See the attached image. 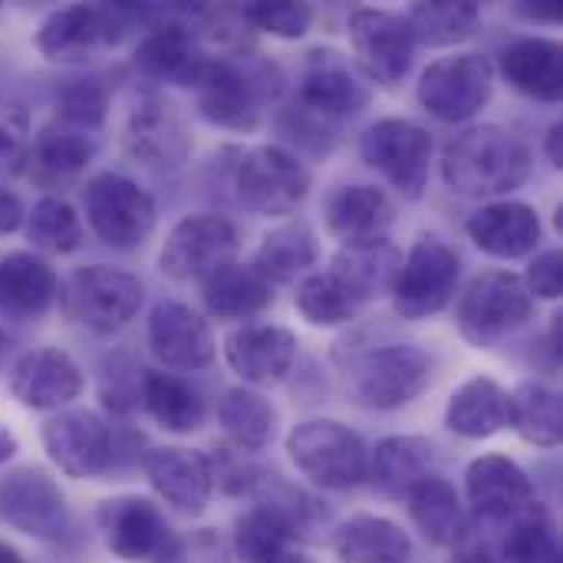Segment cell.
Instances as JSON below:
<instances>
[{
	"mask_svg": "<svg viewBox=\"0 0 563 563\" xmlns=\"http://www.w3.org/2000/svg\"><path fill=\"white\" fill-rule=\"evenodd\" d=\"M16 455V435L0 426V465H7Z\"/></svg>",
	"mask_w": 563,
	"mask_h": 563,
	"instance_id": "56",
	"label": "cell"
},
{
	"mask_svg": "<svg viewBox=\"0 0 563 563\" xmlns=\"http://www.w3.org/2000/svg\"><path fill=\"white\" fill-rule=\"evenodd\" d=\"M432 383V360L409 343H389L363 353L350 369V389L360 406L393 412L419 399Z\"/></svg>",
	"mask_w": 563,
	"mask_h": 563,
	"instance_id": "9",
	"label": "cell"
},
{
	"mask_svg": "<svg viewBox=\"0 0 563 563\" xmlns=\"http://www.w3.org/2000/svg\"><path fill=\"white\" fill-rule=\"evenodd\" d=\"M406 23L416 36V46L422 43L442 49L472 40L482 26V10L472 0H426L406 13Z\"/></svg>",
	"mask_w": 563,
	"mask_h": 563,
	"instance_id": "39",
	"label": "cell"
},
{
	"mask_svg": "<svg viewBox=\"0 0 563 563\" xmlns=\"http://www.w3.org/2000/svg\"><path fill=\"white\" fill-rule=\"evenodd\" d=\"M214 162L234 201L264 218L294 214L310 191V172L284 145H228Z\"/></svg>",
	"mask_w": 563,
	"mask_h": 563,
	"instance_id": "3",
	"label": "cell"
},
{
	"mask_svg": "<svg viewBox=\"0 0 563 563\" xmlns=\"http://www.w3.org/2000/svg\"><path fill=\"white\" fill-rule=\"evenodd\" d=\"M363 162L379 172L402 198H422L432 165V135L409 119H379L360 139Z\"/></svg>",
	"mask_w": 563,
	"mask_h": 563,
	"instance_id": "11",
	"label": "cell"
},
{
	"mask_svg": "<svg viewBox=\"0 0 563 563\" xmlns=\"http://www.w3.org/2000/svg\"><path fill=\"white\" fill-rule=\"evenodd\" d=\"M211 53L201 46L191 20H165L135 46V69L155 82L195 89Z\"/></svg>",
	"mask_w": 563,
	"mask_h": 563,
	"instance_id": "22",
	"label": "cell"
},
{
	"mask_svg": "<svg viewBox=\"0 0 563 563\" xmlns=\"http://www.w3.org/2000/svg\"><path fill=\"white\" fill-rule=\"evenodd\" d=\"M142 383H145V369H139L129 356H109L106 369H102V402L112 412H132L142 402Z\"/></svg>",
	"mask_w": 563,
	"mask_h": 563,
	"instance_id": "49",
	"label": "cell"
},
{
	"mask_svg": "<svg viewBox=\"0 0 563 563\" xmlns=\"http://www.w3.org/2000/svg\"><path fill=\"white\" fill-rule=\"evenodd\" d=\"M465 231L478 251H485L488 257H498V261L528 257L541 244V234H544L538 211L525 201H508V198L482 205L468 218Z\"/></svg>",
	"mask_w": 563,
	"mask_h": 563,
	"instance_id": "26",
	"label": "cell"
},
{
	"mask_svg": "<svg viewBox=\"0 0 563 563\" xmlns=\"http://www.w3.org/2000/svg\"><path fill=\"white\" fill-rule=\"evenodd\" d=\"M89 162H92V135L53 119L33 135L26 168L40 181H69L82 175Z\"/></svg>",
	"mask_w": 563,
	"mask_h": 563,
	"instance_id": "35",
	"label": "cell"
},
{
	"mask_svg": "<svg viewBox=\"0 0 563 563\" xmlns=\"http://www.w3.org/2000/svg\"><path fill=\"white\" fill-rule=\"evenodd\" d=\"M247 26L264 30L280 40H300L313 26V7L310 3H247L241 7Z\"/></svg>",
	"mask_w": 563,
	"mask_h": 563,
	"instance_id": "48",
	"label": "cell"
},
{
	"mask_svg": "<svg viewBox=\"0 0 563 563\" xmlns=\"http://www.w3.org/2000/svg\"><path fill=\"white\" fill-rule=\"evenodd\" d=\"M218 419L228 435V445L238 452H247V455L267 449L274 439V429H277L274 406L261 393L244 389V386L224 393V399L218 406Z\"/></svg>",
	"mask_w": 563,
	"mask_h": 563,
	"instance_id": "40",
	"label": "cell"
},
{
	"mask_svg": "<svg viewBox=\"0 0 563 563\" xmlns=\"http://www.w3.org/2000/svg\"><path fill=\"white\" fill-rule=\"evenodd\" d=\"M369 82L366 76L336 49H310L303 59V69L297 76V102L294 109L320 119L336 122L346 115H356L369 102Z\"/></svg>",
	"mask_w": 563,
	"mask_h": 563,
	"instance_id": "14",
	"label": "cell"
},
{
	"mask_svg": "<svg viewBox=\"0 0 563 563\" xmlns=\"http://www.w3.org/2000/svg\"><path fill=\"white\" fill-rule=\"evenodd\" d=\"M498 73L511 89L541 102H558L563 89L561 43L548 36H521L501 49Z\"/></svg>",
	"mask_w": 563,
	"mask_h": 563,
	"instance_id": "28",
	"label": "cell"
},
{
	"mask_svg": "<svg viewBox=\"0 0 563 563\" xmlns=\"http://www.w3.org/2000/svg\"><path fill=\"white\" fill-rule=\"evenodd\" d=\"M294 303L310 327H343L356 320L363 300H356L333 274H310L297 284Z\"/></svg>",
	"mask_w": 563,
	"mask_h": 563,
	"instance_id": "43",
	"label": "cell"
},
{
	"mask_svg": "<svg viewBox=\"0 0 563 563\" xmlns=\"http://www.w3.org/2000/svg\"><path fill=\"white\" fill-rule=\"evenodd\" d=\"M155 563H231V554L228 544L218 538V531L201 528L185 538H172V544Z\"/></svg>",
	"mask_w": 563,
	"mask_h": 563,
	"instance_id": "50",
	"label": "cell"
},
{
	"mask_svg": "<svg viewBox=\"0 0 563 563\" xmlns=\"http://www.w3.org/2000/svg\"><path fill=\"white\" fill-rule=\"evenodd\" d=\"M125 145L152 172H178L191 155V132L172 99L162 92H139L125 119Z\"/></svg>",
	"mask_w": 563,
	"mask_h": 563,
	"instance_id": "16",
	"label": "cell"
},
{
	"mask_svg": "<svg viewBox=\"0 0 563 563\" xmlns=\"http://www.w3.org/2000/svg\"><path fill=\"white\" fill-rule=\"evenodd\" d=\"M23 205H20V198L7 188V185H0V238L3 234H13L20 224H23Z\"/></svg>",
	"mask_w": 563,
	"mask_h": 563,
	"instance_id": "53",
	"label": "cell"
},
{
	"mask_svg": "<svg viewBox=\"0 0 563 563\" xmlns=\"http://www.w3.org/2000/svg\"><path fill=\"white\" fill-rule=\"evenodd\" d=\"M241 247V231L231 218L214 214V211H198L185 214L165 238L158 264L162 274L181 284H201L224 264L238 257Z\"/></svg>",
	"mask_w": 563,
	"mask_h": 563,
	"instance_id": "10",
	"label": "cell"
},
{
	"mask_svg": "<svg viewBox=\"0 0 563 563\" xmlns=\"http://www.w3.org/2000/svg\"><path fill=\"white\" fill-rule=\"evenodd\" d=\"M317 257H320V244L313 231L303 224H284L261 241L254 254V267L274 287V284H290L303 277L317 264Z\"/></svg>",
	"mask_w": 563,
	"mask_h": 563,
	"instance_id": "41",
	"label": "cell"
},
{
	"mask_svg": "<svg viewBox=\"0 0 563 563\" xmlns=\"http://www.w3.org/2000/svg\"><path fill=\"white\" fill-rule=\"evenodd\" d=\"M445 426L462 439L498 435L508 426V393L488 376H472L452 393L445 406Z\"/></svg>",
	"mask_w": 563,
	"mask_h": 563,
	"instance_id": "34",
	"label": "cell"
},
{
	"mask_svg": "<svg viewBox=\"0 0 563 563\" xmlns=\"http://www.w3.org/2000/svg\"><path fill=\"white\" fill-rule=\"evenodd\" d=\"M142 297H145L142 280L135 274H129L122 267H109V264L79 267L59 287L63 313L76 327L99 333V336L125 330L135 320Z\"/></svg>",
	"mask_w": 563,
	"mask_h": 563,
	"instance_id": "4",
	"label": "cell"
},
{
	"mask_svg": "<svg viewBox=\"0 0 563 563\" xmlns=\"http://www.w3.org/2000/svg\"><path fill=\"white\" fill-rule=\"evenodd\" d=\"M56 297V271L43 257L16 251L0 261V313L13 320H40Z\"/></svg>",
	"mask_w": 563,
	"mask_h": 563,
	"instance_id": "30",
	"label": "cell"
},
{
	"mask_svg": "<svg viewBox=\"0 0 563 563\" xmlns=\"http://www.w3.org/2000/svg\"><path fill=\"white\" fill-rule=\"evenodd\" d=\"M271 563H313L307 554H300V551H294V548H287L284 554H277Z\"/></svg>",
	"mask_w": 563,
	"mask_h": 563,
	"instance_id": "57",
	"label": "cell"
},
{
	"mask_svg": "<svg viewBox=\"0 0 563 563\" xmlns=\"http://www.w3.org/2000/svg\"><path fill=\"white\" fill-rule=\"evenodd\" d=\"M548 158H551V165H563V125L561 122H554L551 129H548Z\"/></svg>",
	"mask_w": 563,
	"mask_h": 563,
	"instance_id": "55",
	"label": "cell"
},
{
	"mask_svg": "<svg viewBox=\"0 0 563 563\" xmlns=\"http://www.w3.org/2000/svg\"><path fill=\"white\" fill-rule=\"evenodd\" d=\"M290 528L280 515L254 505L234 521V554L244 563H271L290 548Z\"/></svg>",
	"mask_w": 563,
	"mask_h": 563,
	"instance_id": "45",
	"label": "cell"
},
{
	"mask_svg": "<svg viewBox=\"0 0 563 563\" xmlns=\"http://www.w3.org/2000/svg\"><path fill=\"white\" fill-rule=\"evenodd\" d=\"M26 238L36 251L46 254H73L82 247L86 228L76 214V208L63 198H40L26 214Z\"/></svg>",
	"mask_w": 563,
	"mask_h": 563,
	"instance_id": "42",
	"label": "cell"
},
{
	"mask_svg": "<svg viewBox=\"0 0 563 563\" xmlns=\"http://www.w3.org/2000/svg\"><path fill=\"white\" fill-rule=\"evenodd\" d=\"M142 472L155 495L178 515H201L211 501L214 478H211V462L208 455L181 445H162L145 452Z\"/></svg>",
	"mask_w": 563,
	"mask_h": 563,
	"instance_id": "21",
	"label": "cell"
},
{
	"mask_svg": "<svg viewBox=\"0 0 563 563\" xmlns=\"http://www.w3.org/2000/svg\"><path fill=\"white\" fill-rule=\"evenodd\" d=\"M148 346L172 373H198L214 360L208 320L178 300H162L148 317Z\"/></svg>",
	"mask_w": 563,
	"mask_h": 563,
	"instance_id": "20",
	"label": "cell"
},
{
	"mask_svg": "<svg viewBox=\"0 0 563 563\" xmlns=\"http://www.w3.org/2000/svg\"><path fill=\"white\" fill-rule=\"evenodd\" d=\"M531 145L515 129L495 122H482L455 135L442 158V178L462 198L511 195L531 178Z\"/></svg>",
	"mask_w": 563,
	"mask_h": 563,
	"instance_id": "1",
	"label": "cell"
},
{
	"mask_svg": "<svg viewBox=\"0 0 563 563\" xmlns=\"http://www.w3.org/2000/svg\"><path fill=\"white\" fill-rule=\"evenodd\" d=\"M99 528H102L106 548L125 563H155L175 538L158 505L139 495L102 501Z\"/></svg>",
	"mask_w": 563,
	"mask_h": 563,
	"instance_id": "19",
	"label": "cell"
},
{
	"mask_svg": "<svg viewBox=\"0 0 563 563\" xmlns=\"http://www.w3.org/2000/svg\"><path fill=\"white\" fill-rule=\"evenodd\" d=\"M333 554L343 563H409L412 538L389 518L360 515L333 531Z\"/></svg>",
	"mask_w": 563,
	"mask_h": 563,
	"instance_id": "33",
	"label": "cell"
},
{
	"mask_svg": "<svg viewBox=\"0 0 563 563\" xmlns=\"http://www.w3.org/2000/svg\"><path fill=\"white\" fill-rule=\"evenodd\" d=\"M528 294L534 300H558L563 294V257L558 247L538 254L528 267V274L521 277Z\"/></svg>",
	"mask_w": 563,
	"mask_h": 563,
	"instance_id": "52",
	"label": "cell"
},
{
	"mask_svg": "<svg viewBox=\"0 0 563 563\" xmlns=\"http://www.w3.org/2000/svg\"><path fill=\"white\" fill-rule=\"evenodd\" d=\"M412 525L435 548H459L465 541V511L459 492L445 478H426L406 495Z\"/></svg>",
	"mask_w": 563,
	"mask_h": 563,
	"instance_id": "36",
	"label": "cell"
},
{
	"mask_svg": "<svg viewBox=\"0 0 563 563\" xmlns=\"http://www.w3.org/2000/svg\"><path fill=\"white\" fill-rule=\"evenodd\" d=\"M280 69L254 53H224L211 56L198 86V112L221 129L254 132L264 122L267 106L280 92Z\"/></svg>",
	"mask_w": 563,
	"mask_h": 563,
	"instance_id": "2",
	"label": "cell"
},
{
	"mask_svg": "<svg viewBox=\"0 0 563 563\" xmlns=\"http://www.w3.org/2000/svg\"><path fill=\"white\" fill-rule=\"evenodd\" d=\"M30 142V112L20 102H0V178L26 172Z\"/></svg>",
	"mask_w": 563,
	"mask_h": 563,
	"instance_id": "47",
	"label": "cell"
},
{
	"mask_svg": "<svg viewBox=\"0 0 563 563\" xmlns=\"http://www.w3.org/2000/svg\"><path fill=\"white\" fill-rule=\"evenodd\" d=\"M0 563H26V558L16 548H10V544L0 541Z\"/></svg>",
	"mask_w": 563,
	"mask_h": 563,
	"instance_id": "58",
	"label": "cell"
},
{
	"mask_svg": "<svg viewBox=\"0 0 563 563\" xmlns=\"http://www.w3.org/2000/svg\"><path fill=\"white\" fill-rule=\"evenodd\" d=\"M462 280V261L452 244H445L439 234H426L412 244V251L402 257L399 274L393 280V310L402 320H429L442 313Z\"/></svg>",
	"mask_w": 563,
	"mask_h": 563,
	"instance_id": "7",
	"label": "cell"
},
{
	"mask_svg": "<svg viewBox=\"0 0 563 563\" xmlns=\"http://www.w3.org/2000/svg\"><path fill=\"white\" fill-rule=\"evenodd\" d=\"M43 449L49 462L69 478H96L109 472L115 445L109 426L86 409H66L43 422Z\"/></svg>",
	"mask_w": 563,
	"mask_h": 563,
	"instance_id": "18",
	"label": "cell"
},
{
	"mask_svg": "<svg viewBox=\"0 0 563 563\" xmlns=\"http://www.w3.org/2000/svg\"><path fill=\"white\" fill-rule=\"evenodd\" d=\"M0 521L36 541H63L73 525L59 485L33 465L0 478Z\"/></svg>",
	"mask_w": 563,
	"mask_h": 563,
	"instance_id": "15",
	"label": "cell"
},
{
	"mask_svg": "<svg viewBox=\"0 0 563 563\" xmlns=\"http://www.w3.org/2000/svg\"><path fill=\"white\" fill-rule=\"evenodd\" d=\"M142 406L155 426H162L165 432H175V435H188V432L201 429V422H205L201 393L175 373H145Z\"/></svg>",
	"mask_w": 563,
	"mask_h": 563,
	"instance_id": "37",
	"label": "cell"
},
{
	"mask_svg": "<svg viewBox=\"0 0 563 563\" xmlns=\"http://www.w3.org/2000/svg\"><path fill=\"white\" fill-rule=\"evenodd\" d=\"M508 525L501 563H561V541L554 534L551 515L538 501Z\"/></svg>",
	"mask_w": 563,
	"mask_h": 563,
	"instance_id": "44",
	"label": "cell"
},
{
	"mask_svg": "<svg viewBox=\"0 0 563 563\" xmlns=\"http://www.w3.org/2000/svg\"><path fill=\"white\" fill-rule=\"evenodd\" d=\"M534 317V297L511 271H482L462 290L455 327L465 343L492 350Z\"/></svg>",
	"mask_w": 563,
	"mask_h": 563,
	"instance_id": "5",
	"label": "cell"
},
{
	"mask_svg": "<svg viewBox=\"0 0 563 563\" xmlns=\"http://www.w3.org/2000/svg\"><path fill=\"white\" fill-rule=\"evenodd\" d=\"M350 43L366 79L396 86L409 76L416 59V36L402 13L363 7L350 16Z\"/></svg>",
	"mask_w": 563,
	"mask_h": 563,
	"instance_id": "17",
	"label": "cell"
},
{
	"mask_svg": "<svg viewBox=\"0 0 563 563\" xmlns=\"http://www.w3.org/2000/svg\"><path fill=\"white\" fill-rule=\"evenodd\" d=\"M201 297L218 320H254L274 303V287L257 274L254 264H224L208 280H201Z\"/></svg>",
	"mask_w": 563,
	"mask_h": 563,
	"instance_id": "32",
	"label": "cell"
},
{
	"mask_svg": "<svg viewBox=\"0 0 563 563\" xmlns=\"http://www.w3.org/2000/svg\"><path fill=\"white\" fill-rule=\"evenodd\" d=\"M327 231L343 244H363L386 238L396 221V208L389 195L376 185H336L323 198Z\"/></svg>",
	"mask_w": 563,
	"mask_h": 563,
	"instance_id": "27",
	"label": "cell"
},
{
	"mask_svg": "<svg viewBox=\"0 0 563 563\" xmlns=\"http://www.w3.org/2000/svg\"><path fill=\"white\" fill-rule=\"evenodd\" d=\"M109 115V89L99 79H73L56 96V122L73 125L86 135L102 129Z\"/></svg>",
	"mask_w": 563,
	"mask_h": 563,
	"instance_id": "46",
	"label": "cell"
},
{
	"mask_svg": "<svg viewBox=\"0 0 563 563\" xmlns=\"http://www.w3.org/2000/svg\"><path fill=\"white\" fill-rule=\"evenodd\" d=\"M3 350H7V340H3V333H0V356H3Z\"/></svg>",
	"mask_w": 563,
	"mask_h": 563,
	"instance_id": "59",
	"label": "cell"
},
{
	"mask_svg": "<svg viewBox=\"0 0 563 563\" xmlns=\"http://www.w3.org/2000/svg\"><path fill=\"white\" fill-rule=\"evenodd\" d=\"M465 495L482 521L505 525L534 505V482L505 455H482L465 472Z\"/></svg>",
	"mask_w": 563,
	"mask_h": 563,
	"instance_id": "23",
	"label": "cell"
},
{
	"mask_svg": "<svg viewBox=\"0 0 563 563\" xmlns=\"http://www.w3.org/2000/svg\"><path fill=\"white\" fill-rule=\"evenodd\" d=\"M125 26V7H86L73 3L53 10L36 30V49L59 66H79L96 59L119 40Z\"/></svg>",
	"mask_w": 563,
	"mask_h": 563,
	"instance_id": "13",
	"label": "cell"
},
{
	"mask_svg": "<svg viewBox=\"0 0 563 563\" xmlns=\"http://www.w3.org/2000/svg\"><path fill=\"white\" fill-rule=\"evenodd\" d=\"M508 426L531 445L538 449H554L561 445L563 435V409L561 396L538 383L528 379L508 396Z\"/></svg>",
	"mask_w": 563,
	"mask_h": 563,
	"instance_id": "38",
	"label": "cell"
},
{
	"mask_svg": "<svg viewBox=\"0 0 563 563\" xmlns=\"http://www.w3.org/2000/svg\"><path fill=\"white\" fill-rule=\"evenodd\" d=\"M495 92V69L482 53H455L429 63L416 96L439 122L475 119Z\"/></svg>",
	"mask_w": 563,
	"mask_h": 563,
	"instance_id": "12",
	"label": "cell"
},
{
	"mask_svg": "<svg viewBox=\"0 0 563 563\" xmlns=\"http://www.w3.org/2000/svg\"><path fill=\"white\" fill-rule=\"evenodd\" d=\"M402 254L389 238L363 241V244H343L333 257V277L356 297V300H373L379 294L393 290V280L399 274Z\"/></svg>",
	"mask_w": 563,
	"mask_h": 563,
	"instance_id": "31",
	"label": "cell"
},
{
	"mask_svg": "<svg viewBox=\"0 0 563 563\" xmlns=\"http://www.w3.org/2000/svg\"><path fill=\"white\" fill-rule=\"evenodd\" d=\"M10 393L26 409L53 412L82 393V369L63 350H30L10 366Z\"/></svg>",
	"mask_w": 563,
	"mask_h": 563,
	"instance_id": "24",
	"label": "cell"
},
{
	"mask_svg": "<svg viewBox=\"0 0 563 563\" xmlns=\"http://www.w3.org/2000/svg\"><path fill=\"white\" fill-rule=\"evenodd\" d=\"M82 201L92 234L115 251H132L145 244L155 231L158 211L152 195L125 175L102 172L89 178Z\"/></svg>",
	"mask_w": 563,
	"mask_h": 563,
	"instance_id": "8",
	"label": "cell"
},
{
	"mask_svg": "<svg viewBox=\"0 0 563 563\" xmlns=\"http://www.w3.org/2000/svg\"><path fill=\"white\" fill-rule=\"evenodd\" d=\"M211 462V459H208ZM261 475H264V468H257L254 462H251V455L247 452H238V449H231V445H224L221 452H218V459L211 462V478H214V485H221L228 495H251L254 492V485L261 482Z\"/></svg>",
	"mask_w": 563,
	"mask_h": 563,
	"instance_id": "51",
	"label": "cell"
},
{
	"mask_svg": "<svg viewBox=\"0 0 563 563\" xmlns=\"http://www.w3.org/2000/svg\"><path fill=\"white\" fill-rule=\"evenodd\" d=\"M224 360L244 383L274 386L294 369L297 336L274 323H247L224 340Z\"/></svg>",
	"mask_w": 563,
	"mask_h": 563,
	"instance_id": "25",
	"label": "cell"
},
{
	"mask_svg": "<svg viewBox=\"0 0 563 563\" xmlns=\"http://www.w3.org/2000/svg\"><path fill=\"white\" fill-rule=\"evenodd\" d=\"M452 563H501L488 548H482V544H459V551H455V558Z\"/></svg>",
	"mask_w": 563,
	"mask_h": 563,
	"instance_id": "54",
	"label": "cell"
},
{
	"mask_svg": "<svg viewBox=\"0 0 563 563\" xmlns=\"http://www.w3.org/2000/svg\"><path fill=\"white\" fill-rule=\"evenodd\" d=\"M287 455L307 482L327 492L356 488L369 475L366 442L350 426L333 419L300 422L287 435Z\"/></svg>",
	"mask_w": 563,
	"mask_h": 563,
	"instance_id": "6",
	"label": "cell"
},
{
	"mask_svg": "<svg viewBox=\"0 0 563 563\" xmlns=\"http://www.w3.org/2000/svg\"><path fill=\"white\" fill-rule=\"evenodd\" d=\"M435 472V449L422 435H389L369 449V475L366 482L376 485L386 498H406L416 485L432 478Z\"/></svg>",
	"mask_w": 563,
	"mask_h": 563,
	"instance_id": "29",
	"label": "cell"
}]
</instances>
